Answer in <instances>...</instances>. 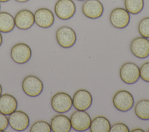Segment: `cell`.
<instances>
[{"mask_svg": "<svg viewBox=\"0 0 149 132\" xmlns=\"http://www.w3.org/2000/svg\"><path fill=\"white\" fill-rule=\"evenodd\" d=\"M122 81L127 84L136 83L140 78V68L133 62H126L122 65L119 70Z\"/></svg>", "mask_w": 149, "mask_h": 132, "instance_id": "277c9868", "label": "cell"}, {"mask_svg": "<svg viewBox=\"0 0 149 132\" xmlns=\"http://www.w3.org/2000/svg\"><path fill=\"white\" fill-rule=\"evenodd\" d=\"M72 129L77 131H84L87 130L90 126L91 119L85 110L74 112L70 117Z\"/></svg>", "mask_w": 149, "mask_h": 132, "instance_id": "8992f818", "label": "cell"}, {"mask_svg": "<svg viewBox=\"0 0 149 132\" xmlns=\"http://www.w3.org/2000/svg\"><path fill=\"white\" fill-rule=\"evenodd\" d=\"M130 51L137 58L145 59L149 56V40L143 37L134 38L130 45Z\"/></svg>", "mask_w": 149, "mask_h": 132, "instance_id": "9c48e42d", "label": "cell"}, {"mask_svg": "<svg viewBox=\"0 0 149 132\" xmlns=\"http://www.w3.org/2000/svg\"><path fill=\"white\" fill-rule=\"evenodd\" d=\"M126 10L132 15L139 14L144 8V0H125Z\"/></svg>", "mask_w": 149, "mask_h": 132, "instance_id": "44dd1931", "label": "cell"}, {"mask_svg": "<svg viewBox=\"0 0 149 132\" xmlns=\"http://www.w3.org/2000/svg\"><path fill=\"white\" fill-rule=\"evenodd\" d=\"M82 12L87 18L96 19L104 12V6L99 0H86L82 5Z\"/></svg>", "mask_w": 149, "mask_h": 132, "instance_id": "4fadbf2b", "label": "cell"}, {"mask_svg": "<svg viewBox=\"0 0 149 132\" xmlns=\"http://www.w3.org/2000/svg\"><path fill=\"white\" fill-rule=\"evenodd\" d=\"M0 9H1V4H0Z\"/></svg>", "mask_w": 149, "mask_h": 132, "instance_id": "836d02e7", "label": "cell"}, {"mask_svg": "<svg viewBox=\"0 0 149 132\" xmlns=\"http://www.w3.org/2000/svg\"><path fill=\"white\" fill-rule=\"evenodd\" d=\"M109 120L103 116H98L91 120L90 130L91 132H109L111 129Z\"/></svg>", "mask_w": 149, "mask_h": 132, "instance_id": "ac0fdd59", "label": "cell"}, {"mask_svg": "<svg viewBox=\"0 0 149 132\" xmlns=\"http://www.w3.org/2000/svg\"><path fill=\"white\" fill-rule=\"evenodd\" d=\"M147 131H148V132H149V129L147 130Z\"/></svg>", "mask_w": 149, "mask_h": 132, "instance_id": "d6a6232c", "label": "cell"}, {"mask_svg": "<svg viewBox=\"0 0 149 132\" xmlns=\"http://www.w3.org/2000/svg\"><path fill=\"white\" fill-rule=\"evenodd\" d=\"M50 124L44 120H38L34 122L30 129V132H51Z\"/></svg>", "mask_w": 149, "mask_h": 132, "instance_id": "7402d4cb", "label": "cell"}, {"mask_svg": "<svg viewBox=\"0 0 149 132\" xmlns=\"http://www.w3.org/2000/svg\"><path fill=\"white\" fill-rule=\"evenodd\" d=\"M140 77L143 81L149 83V62L144 63L140 67Z\"/></svg>", "mask_w": 149, "mask_h": 132, "instance_id": "cb8c5ba5", "label": "cell"}, {"mask_svg": "<svg viewBox=\"0 0 149 132\" xmlns=\"http://www.w3.org/2000/svg\"><path fill=\"white\" fill-rule=\"evenodd\" d=\"M77 1H84V0H77Z\"/></svg>", "mask_w": 149, "mask_h": 132, "instance_id": "1f68e13d", "label": "cell"}, {"mask_svg": "<svg viewBox=\"0 0 149 132\" xmlns=\"http://www.w3.org/2000/svg\"><path fill=\"white\" fill-rule=\"evenodd\" d=\"M56 39L58 44L63 48H69L73 46L77 40L75 31L68 26H62L56 32Z\"/></svg>", "mask_w": 149, "mask_h": 132, "instance_id": "5b68a950", "label": "cell"}, {"mask_svg": "<svg viewBox=\"0 0 149 132\" xmlns=\"http://www.w3.org/2000/svg\"><path fill=\"white\" fill-rule=\"evenodd\" d=\"M2 34H1V32H0V46L1 45V44H2Z\"/></svg>", "mask_w": 149, "mask_h": 132, "instance_id": "f1b7e54d", "label": "cell"}, {"mask_svg": "<svg viewBox=\"0 0 149 132\" xmlns=\"http://www.w3.org/2000/svg\"><path fill=\"white\" fill-rule=\"evenodd\" d=\"M132 132H144V130L140 129V128H136V129H134L132 130H131Z\"/></svg>", "mask_w": 149, "mask_h": 132, "instance_id": "4316f807", "label": "cell"}, {"mask_svg": "<svg viewBox=\"0 0 149 132\" xmlns=\"http://www.w3.org/2000/svg\"><path fill=\"white\" fill-rule=\"evenodd\" d=\"M9 0H0V2H6Z\"/></svg>", "mask_w": 149, "mask_h": 132, "instance_id": "4dcf8cb0", "label": "cell"}, {"mask_svg": "<svg viewBox=\"0 0 149 132\" xmlns=\"http://www.w3.org/2000/svg\"><path fill=\"white\" fill-rule=\"evenodd\" d=\"M112 102L117 110L120 112H127L132 108L134 105V98L130 92L121 90L114 94Z\"/></svg>", "mask_w": 149, "mask_h": 132, "instance_id": "7a4b0ae2", "label": "cell"}, {"mask_svg": "<svg viewBox=\"0 0 149 132\" xmlns=\"http://www.w3.org/2000/svg\"><path fill=\"white\" fill-rule=\"evenodd\" d=\"M9 125L8 117L6 115L0 112V131H3L6 129Z\"/></svg>", "mask_w": 149, "mask_h": 132, "instance_id": "484cf974", "label": "cell"}, {"mask_svg": "<svg viewBox=\"0 0 149 132\" xmlns=\"http://www.w3.org/2000/svg\"><path fill=\"white\" fill-rule=\"evenodd\" d=\"M138 31L141 37L149 38V17H144L140 21Z\"/></svg>", "mask_w": 149, "mask_h": 132, "instance_id": "603a6c76", "label": "cell"}, {"mask_svg": "<svg viewBox=\"0 0 149 132\" xmlns=\"http://www.w3.org/2000/svg\"><path fill=\"white\" fill-rule=\"evenodd\" d=\"M134 112L140 119L149 120V100L143 99L137 101L134 106Z\"/></svg>", "mask_w": 149, "mask_h": 132, "instance_id": "ffe728a7", "label": "cell"}, {"mask_svg": "<svg viewBox=\"0 0 149 132\" xmlns=\"http://www.w3.org/2000/svg\"><path fill=\"white\" fill-rule=\"evenodd\" d=\"M130 15L126 9L116 8L113 9L109 15L111 24L115 28H124L130 22Z\"/></svg>", "mask_w": 149, "mask_h": 132, "instance_id": "7c38bea8", "label": "cell"}, {"mask_svg": "<svg viewBox=\"0 0 149 132\" xmlns=\"http://www.w3.org/2000/svg\"><path fill=\"white\" fill-rule=\"evenodd\" d=\"M129 129L126 124L123 123H116L113 124L110 129V132H129Z\"/></svg>", "mask_w": 149, "mask_h": 132, "instance_id": "d4e9b609", "label": "cell"}, {"mask_svg": "<svg viewBox=\"0 0 149 132\" xmlns=\"http://www.w3.org/2000/svg\"><path fill=\"white\" fill-rule=\"evenodd\" d=\"M93 97L91 93L84 89H80L75 92L72 98L73 107L79 110H86L91 105Z\"/></svg>", "mask_w": 149, "mask_h": 132, "instance_id": "30bf717a", "label": "cell"}, {"mask_svg": "<svg viewBox=\"0 0 149 132\" xmlns=\"http://www.w3.org/2000/svg\"><path fill=\"white\" fill-rule=\"evenodd\" d=\"M14 19L15 26L20 30L29 29L35 23L34 14L30 10L26 9L19 10Z\"/></svg>", "mask_w": 149, "mask_h": 132, "instance_id": "9a60e30c", "label": "cell"}, {"mask_svg": "<svg viewBox=\"0 0 149 132\" xmlns=\"http://www.w3.org/2000/svg\"><path fill=\"white\" fill-rule=\"evenodd\" d=\"M51 104L52 109L59 113H66L70 110L73 105L72 98L68 93L58 92L51 98Z\"/></svg>", "mask_w": 149, "mask_h": 132, "instance_id": "3957f363", "label": "cell"}, {"mask_svg": "<svg viewBox=\"0 0 149 132\" xmlns=\"http://www.w3.org/2000/svg\"><path fill=\"white\" fill-rule=\"evenodd\" d=\"M32 52L30 47L26 44L20 42L12 47L10 50L12 59L16 63L24 64L31 58Z\"/></svg>", "mask_w": 149, "mask_h": 132, "instance_id": "52a82bcc", "label": "cell"}, {"mask_svg": "<svg viewBox=\"0 0 149 132\" xmlns=\"http://www.w3.org/2000/svg\"><path fill=\"white\" fill-rule=\"evenodd\" d=\"M9 126L15 130L24 131L27 129L30 123L29 117L22 110H15L9 115L8 117Z\"/></svg>", "mask_w": 149, "mask_h": 132, "instance_id": "8fae6325", "label": "cell"}, {"mask_svg": "<svg viewBox=\"0 0 149 132\" xmlns=\"http://www.w3.org/2000/svg\"><path fill=\"white\" fill-rule=\"evenodd\" d=\"M50 126L53 132H69L72 129L70 118L63 114L54 116L51 120Z\"/></svg>", "mask_w": 149, "mask_h": 132, "instance_id": "2e32d148", "label": "cell"}, {"mask_svg": "<svg viewBox=\"0 0 149 132\" xmlns=\"http://www.w3.org/2000/svg\"><path fill=\"white\" fill-rule=\"evenodd\" d=\"M2 88L1 85L0 84V96H1V94H2Z\"/></svg>", "mask_w": 149, "mask_h": 132, "instance_id": "f546056e", "label": "cell"}, {"mask_svg": "<svg viewBox=\"0 0 149 132\" xmlns=\"http://www.w3.org/2000/svg\"><path fill=\"white\" fill-rule=\"evenodd\" d=\"M56 16L61 20H69L76 12V5L72 0H58L54 6Z\"/></svg>", "mask_w": 149, "mask_h": 132, "instance_id": "ba28073f", "label": "cell"}, {"mask_svg": "<svg viewBox=\"0 0 149 132\" xmlns=\"http://www.w3.org/2000/svg\"><path fill=\"white\" fill-rule=\"evenodd\" d=\"M17 101L13 95L4 94L0 96V112L9 115L17 108Z\"/></svg>", "mask_w": 149, "mask_h": 132, "instance_id": "e0dca14e", "label": "cell"}, {"mask_svg": "<svg viewBox=\"0 0 149 132\" xmlns=\"http://www.w3.org/2000/svg\"><path fill=\"white\" fill-rule=\"evenodd\" d=\"M34 21L40 27L47 28L51 27L54 23L55 17L52 12L48 8H41L36 10Z\"/></svg>", "mask_w": 149, "mask_h": 132, "instance_id": "5bb4252c", "label": "cell"}, {"mask_svg": "<svg viewBox=\"0 0 149 132\" xmlns=\"http://www.w3.org/2000/svg\"><path fill=\"white\" fill-rule=\"evenodd\" d=\"M17 2H21V3H23V2H26L27 1H29V0H15Z\"/></svg>", "mask_w": 149, "mask_h": 132, "instance_id": "83f0119b", "label": "cell"}, {"mask_svg": "<svg viewBox=\"0 0 149 132\" xmlns=\"http://www.w3.org/2000/svg\"><path fill=\"white\" fill-rule=\"evenodd\" d=\"M15 26L13 16L7 12H0V32L8 33L12 31Z\"/></svg>", "mask_w": 149, "mask_h": 132, "instance_id": "d6986e66", "label": "cell"}, {"mask_svg": "<svg viewBox=\"0 0 149 132\" xmlns=\"http://www.w3.org/2000/svg\"><path fill=\"white\" fill-rule=\"evenodd\" d=\"M23 92L29 97H36L42 92V81L37 76L29 75L25 77L22 84Z\"/></svg>", "mask_w": 149, "mask_h": 132, "instance_id": "6da1fadb", "label": "cell"}]
</instances>
